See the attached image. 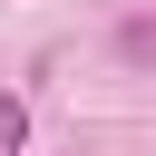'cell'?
Returning <instances> with one entry per match:
<instances>
[{
    "label": "cell",
    "instance_id": "cell-1",
    "mask_svg": "<svg viewBox=\"0 0 156 156\" xmlns=\"http://www.w3.org/2000/svg\"><path fill=\"white\" fill-rule=\"evenodd\" d=\"M20 146H29V107H20V98H0V156H20Z\"/></svg>",
    "mask_w": 156,
    "mask_h": 156
}]
</instances>
